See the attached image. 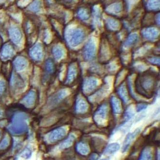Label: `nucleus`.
<instances>
[{"label": "nucleus", "mask_w": 160, "mask_h": 160, "mask_svg": "<svg viewBox=\"0 0 160 160\" xmlns=\"http://www.w3.org/2000/svg\"><path fill=\"white\" fill-rule=\"evenodd\" d=\"M158 85V76L152 71H146L139 74L135 82L136 92L146 98L153 97Z\"/></svg>", "instance_id": "obj_1"}, {"label": "nucleus", "mask_w": 160, "mask_h": 160, "mask_svg": "<svg viewBox=\"0 0 160 160\" xmlns=\"http://www.w3.org/2000/svg\"><path fill=\"white\" fill-rule=\"evenodd\" d=\"M108 108L106 104H103L97 109L93 115V119L97 124L100 127L106 125L108 121Z\"/></svg>", "instance_id": "obj_2"}, {"label": "nucleus", "mask_w": 160, "mask_h": 160, "mask_svg": "<svg viewBox=\"0 0 160 160\" xmlns=\"http://www.w3.org/2000/svg\"><path fill=\"white\" fill-rule=\"evenodd\" d=\"M24 115H19L13 118V123L9 127L10 132L14 134H19L24 132L27 129V127L25 121Z\"/></svg>", "instance_id": "obj_3"}, {"label": "nucleus", "mask_w": 160, "mask_h": 160, "mask_svg": "<svg viewBox=\"0 0 160 160\" xmlns=\"http://www.w3.org/2000/svg\"><path fill=\"white\" fill-rule=\"evenodd\" d=\"M96 52V46L94 40L90 38L87 42L83 50V57L87 61L94 59Z\"/></svg>", "instance_id": "obj_4"}, {"label": "nucleus", "mask_w": 160, "mask_h": 160, "mask_svg": "<svg viewBox=\"0 0 160 160\" xmlns=\"http://www.w3.org/2000/svg\"><path fill=\"white\" fill-rule=\"evenodd\" d=\"M85 34L81 30H75L70 33L68 42L72 47H76L82 43L84 39Z\"/></svg>", "instance_id": "obj_5"}, {"label": "nucleus", "mask_w": 160, "mask_h": 160, "mask_svg": "<svg viewBox=\"0 0 160 160\" xmlns=\"http://www.w3.org/2000/svg\"><path fill=\"white\" fill-rule=\"evenodd\" d=\"M98 85V81L94 77H87L83 82L82 90L84 93L88 94L93 92Z\"/></svg>", "instance_id": "obj_6"}, {"label": "nucleus", "mask_w": 160, "mask_h": 160, "mask_svg": "<svg viewBox=\"0 0 160 160\" xmlns=\"http://www.w3.org/2000/svg\"><path fill=\"white\" fill-rule=\"evenodd\" d=\"M67 128L61 127L55 129L51 132L48 136V140L51 142H55L63 139L67 134Z\"/></svg>", "instance_id": "obj_7"}, {"label": "nucleus", "mask_w": 160, "mask_h": 160, "mask_svg": "<svg viewBox=\"0 0 160 160\" xmlns=\"http://www.w3.org/2000/svg\"><path fill=\"white\" fill-rule=\"evenodd\" d=\"M141 131V128H136L134 132L129 133L127 135L125 139L122 148V152L123 153H125L128 151L134 140L140 134Z\"/></svg>", "instance_id": "obj_8"}, {"label": "nucleus", "mask_w": 160, "mask_h": 160, "mask_svg": "<svg viewBox=\"0 0 160 160\" xmlns=\"http://www.w3.org/2000/svg\"><path fill=\"white\" fill-rule=\"evenodd\" d=\"M88 109V105L86 101L81 97H78L76 101L75 111L78 114H84Z\"/></svg>", "instance_id": "obj_9"}, {"label": "nucleus", "mask_w": 160, "mask_h": 160, "mask_svg": "<svg viewBox=\"0 0 160 160\" xmlns=\"http://www.w3.org/2000/svg\"><path fill=\"white\" fill-rule=\"evenodd\" d=\"M77 75V66L76 64L73 63L69 66L67 75V83L71 84L75 81Z\"/></svg>", "instance_id": "obj_10"}, {"label": "nucleus", "mask_w": 160, "mask_h": 160, "mask_svg": "<svg viewBox=\"0 0 160 160\" xmlns=\"http://www.w3.org/2000/svg\"><path fill=\"white\" fill-rule=\"evenodd\" d=\"M111 104L114 114H119L122 112V107L121 102L116 97L113 96L111 98Z\"/></svg>", "instance_id": "obj_11"}, {"label": "nucleus", "mask_w": 160, "mask_h": 160, "mask_svg": "<svg viewBox=\"0 0 160 160\" xmlns=\"http://www.w3.org/2000/svg\"><path fill=\"white\" fill-rule=\"evenodd\" d=\"M142 35L144 38L150 40H153L158 38V32L155 29L150 28L142 31Z\"/></svg>", "instance_id": "obj_12"}, {"label": "nucleus", "mask_w": 160, "mask_h": 160, "mask_svg": "<svg viewBox=\"0 0 160 160\" xmlns=\"http://www.w3.org/2000/svg\"><path fill=\"white\" fill-rule=\"evenodd\" d=\"M117 92L121 100L126 104L129 101V99L128 97V91L125 84H122L120 85V87L117 90Z\"/></svg>", "instance_id": "obj_13"}, {"label": "nucleus", "mask_w": 160, "mask_h": 160, "mask_svg": "<svg viewBox=\"0 0 160 160\" xmlns=\"http://www.w3.org/2000/svg\"><path fill=\"white\" fill-rule=\"evenodd\" d=\"M76 139V136L75 135L71 134L69 135V136L68 137L65 141H63L60 144L59 146V149L60 150H63L69 148L73 145V143H74Z\"/></svg>", "instance_id": "obj_14"}, {"label": "nucleus", "mask_w": 160, "mask_h": 160, "mask_svg": "<svg viewBox=\"0 0 160 160\" xmlns=\"http://www.w3.org/2000/svg\"><path fill=\"white\" fill-rule=\"evenodd\" d=\"M77 152L82 155H87L90 152V149L88 145L83 142H79L76 145Z\"/></svg>", "instance_id": "obj_15"}, {"label": "nucleus", "mask_w": 160, "mask_h": 160, "mask_svg": "<svg viewBox=\"0 0 160 160\" xmlns=\"http://www.w3.org/2000/svg\"><path fill=\"white\" fill-rule=\"evenodd\" d=\"M153 158V151L151 147H146L141 152L138 160H152Z\"/></svg>", "instance_id": "obj_16"}, {"label": "nucleus", "mask_w": 160, "mask_h": 160, "mask_svg": "<svg viewBox=\"0 0 160 160\" xmlns=\"http://www.w3.org/2000/svg\"><path fill=\"white\" fill-rule=\"evenodd\" d=\"M120 145L117 142H113L109 144L106 147L104 151V154L105 155H110L115 153L120 149Z\"/></svg>", "instance_id": "obj_17"}, {"label": "nucleus", "mask_w": 160, "mask_h": 160, "mask_svg": "<svg viewBox=\"0 0 160 160\" xmlns=\"http://www.w3.org/2000/svg\"><path fill=\"white\" fill-rule=\"evenodd\" d=\"M138 39V36L137 34H131L128 37V38L125 41L124 44L125 47L126 48L131 47L135 44Z\"/></svg>", "instance_id": "obj_18"}, {"label": "nucleus", "mask_w": 160, "mask_h": 160, "mask_svg": "<svg viewBox=\"0 0 160 160\" xmlns=\"http://www.w3.org/2000/svg\"><path fill=\"white\" fill-rule=\"evenodd\" d=\"M104 46H102L101 48L100 54H101V58L103 59V61H106L109 59L110 53L108 48L107 47L106 45Z\"/></svg>", "instance_id": "obj_19"}, {"label": "nucleus", "mask_w": 160, "mask_h": 160, "mask_svg": "<svg viewBox=\"0 0 160 160\" xmlns=\"http://www.w3.org/2000/svg\"><path fill=\"white\" fill-rule=\"evenodd\" d=\"M53 54L55 58L57 60L61 59L64 56V50L62 48L59 46H56L53 49Z\"/></svg>", "instance_id": "obj_20"}, {"label": "nucleus", "mask_w": 160, "mask_h": 160, "mask_svg": "<svg viewBox=\"0 0 160 160\" xmlns=\"http://www.w3.org/2000/svg\"><path fill=\"white\" fill-rule=\"evenodd\" d=\"M11 31V35L13 39L16 42L19 41L20 38V33L19 30L17 29H12Z\"/></svg>", "instance_id": "obj_21"}, {"label": "nucleus", "mask_w": 160, "mask_h": 160, "mask_svg": "<svg viewBox=\"0 0 160 160\" xmlns=\"http://www.w3.org/2000/svg\"><path fill=\"white\" fill-rule=\"evenodd\" d=\"M9 143V138L6 137L2 140L1 142L0 143V150L6 149L8 146Z\"/></svg>", "instance_id": "obj_22"}, {"label": "nucleus", "mask_w": 160, "mask_h": 160, "mask_svg": "<svg viewBox=\"0 0 160 160\" xmlns=\"http://www.w3.org/2000/svg\"><path fill=\"white\" fill-rule=\"evenodd\" d=\"M134 113L133 111H131L130 109L127 110L125 113L124 123H125L128 120H130L133 117L134 115Z\"/></svg>", "instance_id": "obj_23"}, {"label": "nucleus", "mask_w": 160, "mask_h": 160, "mask_svg": "<svg viewBox=\"0 0 160 160\" xmlns=\"http://www.w3.org/2000/svg\"><path fill=\"white\" fill-rule=\"evenodd\" d=\"M148 61L152 64L157 65V66H159L160 65V58L158 57H152L149 58Z\"/></svg>", "instance_id": "obj_24"}, {"label": "nucleus", "mask_w": 160, "mask_h": 160, "mask_svg": "<svg viewBox=\"0 0 160 160\" xmlns=\"http://www.w3.org/2000/svg\"><path fill=\"white\" fill-rule=\"evenodd\" d=\"M47 70L51 73L55 70V66L53 62L51 61H48L46 64Z\"/></svg>", "instance_id": "obj_25"}, {"label": "nucleus", "mask_w": 160, "mask_h": 160, "mask_svg": "<svg viewBox=\"0 0 160 160\" xmlns=\"http://www.w3.org/2000/svg\"><path fill=\"white\" fill-rule=\"evenodd\" d=\"M147 108V105L144 103H139L136 106V110L137 112H141L146 109Z\"/></svg>", "instance_id": "obj_26"}, {"label": "nucleus", "mask_w": 160, "mask_h": 160, "mask_svg": "<svg viewBox=\"0 0 160 160\" xmlns=\"http://www.w3.org/2000/svg\"><path fill=\"white\" fill-rule=\"evenodd\" d=\"M40 6V3L39 2L37 1L35 2L31 5V9L33 11L38 10L39 9Z\"/></svg>", "instance_id": "obj_27"}, {"label": "nucleus", "mask_w": 160, "mask_h": 160, "mask_svg": "<svg viewBox=\"0 0 160 160\" xmlns=\"http://www.w3.org/2000/svg\"><path fill=\"white\" fill-rule=\"evenodd\" d=\"M31 152L30 150L29 149H26L24 152L23 153V157L25 158H28L31 156Z\"/></svg>", "instance_id": "obj_28"}, {"label": "nucleus", "mask_w": 160, "mask_h": 160, "mask_svg": "<svg viewBox=\"0 0 160 160\" xmlns=\"http://www.w3.org/2000/svg\"><path fill=\"white\" fill-rule=\"evenodd\" d=\"M98 158V155L96 153H93L90 155L89 160H97Z\"/></svg>", "instance_id": "obj_29"}, {"label": "nucleus", "mask_w": 160, "mask_h": 160, "mask_svg": "<svg viewBox=\"0 0 160 160\" xmlns=\"http://www.w3.org/2000/svg\"><path fill=\"white\" fill-rule=\"evenodd\" d=\"M160 150H158L157 153V160H160Z\"/></svg>", "instance_id": "obj_30"}, {"label": "nucleus", "mask_w": 160, "mask_h": 160, "mask_svg": "<svg viewBox=\"0 0 160 160\" xmlns=\"http://www.w3.org/2000/svg\"><path fill=\"white\" fill-rule=\"evenodd\" d=\"M101 160H109L108 158H104V159H101Z\"/></svg>", "instance_id": "obj_31"}, {"label": "nucleus", "mask_w": 160, "mask_h": 160, "mask_svg": "<svg viewBox=\"0 0 160 160\" xmlns=\"http://www.w3.org/2000/svg\"><path fill=\"white\" fill-rule=\"evenodd\" d=\"M1 115H2V112H1V111H0V117H1Z\"/></svg>", "instance_id": "obj_32"}]
</instances>
